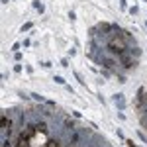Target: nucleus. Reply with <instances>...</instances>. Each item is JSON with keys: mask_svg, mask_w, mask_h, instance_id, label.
<instances>
[{"mask_svg": "<svg viewBox=\"0 0 147 147\" xmlns=\"http://www.w3.org/2000/svg\"><path fill=\"white\" fill-rule=\"evenodd\" d=\"M112 100H114V104H116V108H118V112H122L125 108V96L124 94L116 92V94H112Z\"/></svg>", "mask_w": 147, "mask_h": 147, "instance_id": "nucleus-1", "label": "nucleus"}, {"mask_svg": "<svg viewBox=\"0 0 147 147\" xmlns=\"http://www.w3.org/2000/svg\"><path fill=\"white\" fill-rule=\"evenodd\" d=\"M32 6H34V10H35V12H39V14H45V6H43L39 0H34V2H32Z\"/></svg>", "mask_w": 147, "mask_h": 147, "instance_id": "nucleus-2", "label": "nucleus"}, {"mask_svg": "<svg viewBox=\"0 0 147 147\" xmlns=\"http://www.w3.org/2000/svg\"><path fill=\"white\" fill-rule=\"evenodd\" d=\"M30 96H32L35 102H39V104H45V102H47L45 96H41V94H37V92H30Z\"/></svg>", "mask_w": 147, "mask_h": 147, "instance_id": "nucleus-3", "label": "nucleus"}, {"mask_svg": "<svg viewBox=\"0 0 147 147\" xmlns=\"http://www.w3.org/2000/svg\"><path fill=\"white\" fill-rule=\"evenodd\" d=\"M32 28H34V22H26L22 28H20V32H22V34H26V32H30Z\"/></svg>", "mask_w": 147, "mask_h": 147, "instance_id": "nucleus-4", "label": "nucleus"}, {"mask_svg": "<svg viewBox=\"0 0 147 147\" xmlns=\"http://www.w3.org/2000/svg\"><path fill=\"white\" fill-rule=\"evenodd\" d=\"M53 80H55L57 84H61V86H65V84H67V80L63 79V77H59V75H53Z\"/></svg>", "mask_w": 147, "mask_h": 147, "instance_id": "nucleus-5", "label": "nucleus"}, {"mask_svg": "<svg viewBox=\"0 0 147 147\" xmlns=\"http://www.w3.org/2000/svg\"><path fill=\"white\" fill-rule=\"evenodd\" d=\"M24 69H26V67H22V65H20V63H14V67H12V71H14V73H16V75H20V73H22Z\"/></svg>", "mask_w": 147, "mask_h": 147, "instance_id": "nucleus-6", "label": "nucleus"}, {"mask_svg": "<svg viewBox=\"0 0 147 147\" xmlns=\"http://www.w3.org/2000/svg\"><path fill=\"white\" fill-rule=\"evenodd\" d=\"M73 75H75V79L79 80V84H82V86H86V84H84V80H82V77H80V75L77 73V71H73Z\"/></svg>", "mask_w": 147, "mask_h": 147, "instance_id": "nucleus-7", "label": "nucleus"}, {"mask_svg": "<svg viewBox=\"0 0 147 147\" xmlns=\"http://www.w3.org/2000/svg\"><path fill=\"white\" fill-rule=\"evenodd\" d=\"M129 14H131V16H137V14H139V8H137V6H131V8H129Z\"/></svg>", "mask_w": 147, "mask_h": 147, "instance_id": "nucleus-8", "label": "nucleus"}, {"mask_svg": "<svg viewBox=\"0 0 147 147\" xmlns=\"http://www.w3.org/2000/svg\"><path fill=\"white\" fill-rule=\"evenodd\" d=\"M14 61H16V63H20V61H22V53H20V51H16V53H14Z\"/></svg>", "mask_w": 147, "mask_h": 147, "instance_id": "nucleus-9", "label": "nucleus"}, {"mask_svg": "<svg viewBox=\"0 0 147 147\" xmlns=\"http://www.w3.org/2000/svg\"><path fill=\"white\" fill-rule=\"evenodd\" d=\"M69 20H71V22H75V20H77V14H75L73 10L69 12Z\"/></svg>", "mask_w": 147, "mask_h": 147, "instance_id": "nucleus-10", "label": "nucleus"}, {"mask_svg": "<svg viewBox=\"0 0 147 147\" xmlns=\"http://www.w3.org/2000/svg\"><path fill=\"white\" fill-rule=\"evenodd\" d=\"M136 136L139 137V139H141V141H147V137L143 136V131H136Z\"/></svg>", "mask_w": 147, "mask_h": 147, "instance_id": "nucleus-11", "label": "nucleus"}, {"mask_svg": "<svg viewBox=\"0 0 147 147\" xmlns=\"http://www.w3.org/2000/svg\"><path fill=\"white\" fill-rule=\"evenodd\" d=\"M26 73H28V75H34V67H32V65H26Z\"/></svg>", "mask_w": 147, "mask_h": 147, "instance_id": "nucleus-12", "label": "nucleus"}, {"mask_svg": "<svg viewBox=\"0 0 147 147\" xmlns=\"http://www.w3.org/2000/svg\"><path fill=\"white\" fill-rule=\"evenodd\" d=\"M120 8H122V10L127 8V0H120Z\"/></svg>", "mask_w": 147, "mask_h": 147, "instance_id": "nucleus-13", "label": "nucleus"}, {"mask_svg": "<svg viewBox=\"0 0 147 147\" xmlns=\"http://www.w3.org/2000/svg\"><path fill=\"white\" fill-rule=\"evenodd\" d=\"M39 65H41V67H45V69L51 67V63H49V61H39Z\"/></svg>", "mask_w": 147, "mask_h": 147, "instance_id": "nucleus-14", "label": "nucleus"}, {"mask_svg": "<svg viewBox=\"0 0 147 147\" xmlns=\"http://www.w3.org/2000/svg\"><path fill=\"white\" fill-rule=\"evenodd\" d=\"M125 143H127L129 147H139V145L136 143V141H131V139H125Z\"/></svg>", "mask_w": 147, "mask_h": 147, "instance_id": "nucleus-15", "label": "nucleus"}, {"mask_svg": "<svg viewBox=\"0 0 147 147\" xmlns=\"http://www.w3.org/2000/svg\"><path fill=\"white\" fill-rule=\"evenodd\" d=\"M73 116H75V118H77V120H80V118H82V114H80L79 110H73Z\"/></svg>", "mask_w": 147, "mask_h": 147, "instance_id": "nucleus-16", "label": "nucleus"}, {"mask_svg": "<svg viewBox=\"0 0 147 147\" xmlns=\"http://www.w3.org/2000/svg\"><path fill=\"white\" fill-rule=\"evenodd\" d=\"M65 88H67V92H71V94H75V88H73L71 84H65Z\"/></svg>", "mask_w": 147, "mask_h": 147, "instance_id": "nucleus-17", "label": "nucleus"}, {"mask_svg": "<svg viewBox=\"0 0 147 147\" xmlns=\"http://www.w3.org/2000/svg\"><path fill=\"white\" fill-rule=\"evenodd\" d=\"M77 55V49H75V47H73V49H69V57H75Z\"/></svg>", "mask_w": 147, "mask_h": 147, "instance_id": "nucleus-18", "label": "nucleus"}, {"mask_svg": "<svg viewBox=\"0 0 147 147\" xmlns=\"http://www.w3.org/2000/svg\"><path fill=\"white\" fill-rule=\"evenodd\" d=\"M22 45H24V47H30V45H32V41H30V39H24Z\"/></svg>", "mask_w": 147, "mask_h": 147, "instance_id": "nucleus-19", "label": "nucleus"}, {"mask_svg": "<svg viewBox=\"0 0 147 147\" xmlns=\"http://www.w3.org/2000/svg\"><path fill=\"white\" fill-rule=\"evenodd\" d=\"M18 49H20V43H14V45H12V51H14V53H16Z\"/></svg>", "mask_w": 147, "mask_h": 147, "instance_id": "nucleus-20", "label": "nucleus"}, {"mask_svg": "<svg viewBox=\"0 0 147 147\" xmlns=\"http://www.w3.org/2000/svg\"><path fill=\"white\" fill-rule=\"evenodd\" d=\"M61 65L63 67H69V59H61Z\"/></svg>", "mask_w": 147, "mask_h": 147, "instance_id": "nucleus-21", "label": "nucleus"}, {"mask_svg": "<svg viewBox=\"0 0 147 147\" xmlns=\"http://www.w3.org/2000/svg\"><path fill=\"white\" fill-rule=\"evenodd\" d=\"M145 28H147V22H145Z\"/></svg>", "mask_w": 147, "mask_h": 147, "instance_id": "nucleus-22", "label": "nucleus"}]
</instances>
